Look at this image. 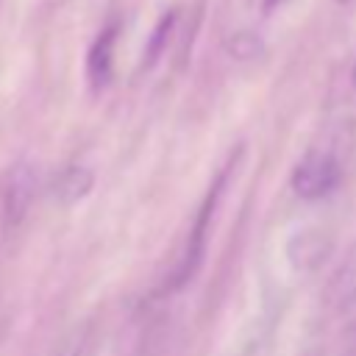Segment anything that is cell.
<instances>
[{
    "instance_id": "cell-1",
    "label": "cell",
    "mask_w": 356,
    "mask_h": 356,
    "mask_svg": "<svg viewBox=\"0 0 356 356\" xmlns=\"http://www.w3.org/2000/svg\"><path fill=\"white\" fill-rule=\"evenodd\" d=\"M234 159L220 170V175L214 178V184L209 186V192H206V197H203V203H200V209H197V214H195V222H192V228H189V234H186V242H184V248H181V253H178V259H175V264H172V270H170V275L164 278V284H161V292H178L184 284H189L192 281V275L200 270V261H203V256H206V242H209V228H211V217H214V209H217V203H220V197H222V189H225V184H228V175L234 172Z\"/></svg>"
},
{
    "instance_id": "cell-13",
    "label": "cell",
    "mask_w": 356,
    "mask_h": 356,
    "mask_svg": "<svg viewBox=\"0 0 356 356\" xmlns=\"http://www.w3.org/2000/svg\"><path fill=\"white\" fill-rule=\"evenodd\" d=\"M350 78H353V83H356V61H353V70H350Z\"/></svg>"
},
{
    "instance_id": "cell-2",
    "label": "cell",
    "mask_w": 356,
    "mask_h": 356,
    "mask_svg": "<svg viewBox=\"0 0 356 356\" xmlns=\"http://www.w3.org/2000/svg\"><path fill=\"white\" fill-rule=\"evenodd\" d=\"M36 167L28 161H17L8 167L3 189H0V225L6 234H14L31 214L33 200H36Z\"/></svg>"
},
{
    "instance_id": "cell-9",
    "label": "cell",
    "mask_w": 356,
    "mask_h": 356,
    "mask_svg": "<svg viewBox=\"0 0 356 356\" xmlns=\"http://www.w3.org/2000/svg\"><path fill=\"white\" fill-rule=\"evenodd\" d=\"M225 50L234 56V58H256L264 53V42L253 33V31H234L228 39H225Z\"/></svg>"
},
{
    "instance_id": "cell-8",
    "label": "cell",
    "mask_w": 356,
    "mask_h": 356,
    "mask_svg": "<svg viewBox=\"0 0 356 356\" xmlns=\"http://www.w3.org/2000/svg\"><path fill=\"white\" fill-rule=\"evenodd\" d=\"M175 19H178V11L170 8V11L161 14V19L156 22L153 36H150V42H147V47H145V67H153V64L159 61V56L164 53L167 39H170V33H172V28H175Z\"/></svg>"
},
{
    "instance_id": "cell-3",
    "label": "cell",
    "mask_w": 356,
    "mask_h": 356,
    "mask_svg": "<svg viewBox=\"0 0 356 356\" xmlns=\"http://www.w3.org/2000/svg\"><path fill=\"white\" fill-rule=\"evenodd\" d=\"M342 178L339 159L331 150H309L292 170V192L303 200H320L337 189Z\"/></svg>"
},
{
    "instance_id": "cell-10",
    "label": "cell",
    "mask_w": 356,
    "mask_h": 356,
    "mask_svg": "<svg viewBox=\"0 0 356 356\" xmlns=\"http://www.w3.org/2000/svg\"><path fill=\"white\" fill-rule=\"evenodd\" d=\"M81 350H83V342H70V345H64L56 356H81Z\"/></svg>"
},
{
    "instance_id": "cell-6",
    "label": "cell",
    "mask_w": 356,
    "mask_h": 356,
    "mask_svg": "<svg viewBox=\"0 0 356 356\" xmlns=\"http://www.w3.org/2000/svg\"><path fill=\"white\" fill-rule=\"evenodd\" d=\"M325 300L334 312H350L356 309V245L348 250V256L337 264L334 275L325 286Z\"/></svg>"
},
{
    "instance_id": "cell-4",
    "label": "cell",
    "mask_w": 356,
    "mask_h": 356,
    "mask_svg": "<svg viewBox=\"0 0 356 356\" xmlns=\"http://www.w3.org/2000/svg\"><path fill=\"white\" fill-rule=\"evenodd\" d=\"M334 250V239L320 228L295 231L286 242V261L295 273H314Z\"/></svg>"
},
{
    "instance_id": "cell-7",
    "label": "cell",
    "mask_w": 356,
    "mask_h": 356,
    "mask_svg": "<svg viewBox=\"0 0 356 356\" xmlns=\"http://www.w3.org/2000/svg\"><path fill=\"white\" fill-rule=\"evenodd\" d=\"M95 186V172L83 164H70L58 172L56 184H53V195L64 203V206H72L78 200H83Z\"/></svg>"
},
{
    "instance_id": "cell-12",
    "label": "cell",
    "mask_w": 356,
    "mask_h": 356,
    "mask_svg": "<svg viewBox=\"0 0 356 356\" xmlns=\"http://www.w3.org/2000/svg\"><path fill=\"white\" fill-rule=\"evenodd\" d=\"M275 3H281V0H264V8H273Z\"/></svg>"
},
{
    "instance_id": "cell-5",
    "label": "cell",
    "mask_w": 356,
    "mask_h": 356,
    "mask_svg": "<svg viewBox=\"0 0 356 356\" xmlns=\"http://www.w3.org/2000/svg\"><path fill=\"white\" fill-rule=\"evenodd\" d=\"M114 44H117V22L106 25L92 47H89V56H86V78H89V86L95 92L106 89L108 81H111V72H114Z\"/></svg>"
},
{
    "instance_id": "cell-11",
    "label": "cell",
    "mask_w": 356,
    "mask_h": 356,
    "mask_svg": "<svg viewBox=\"0 0 356 356\" xmlns=\"http://www.w3.org/2000/svg\"><path fill=\"white\" fill-rule=\"evenodd\" d=\"M350 356H356V323L350 328Z\"/></svg>"
}]
</instances>
